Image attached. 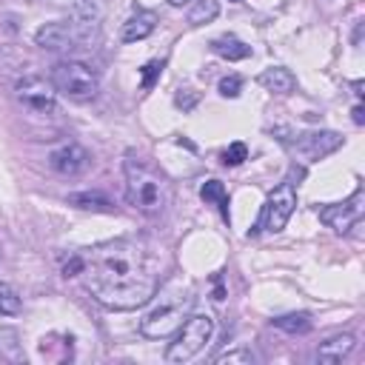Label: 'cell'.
<instances>
[{
    "label": "cell",
    "instance_id": "obj_12",
    "mask_svg": "<svg viewBox=\"0 0 365 365\" xmlns=\"http://www.w3.org/2000/svg\"><path fill=\"white\" fill-rule=\"evenodd\" d=\"M34 43L46 51H68V48L83 46L80 37L74 34V29L68 26V20H54V23L40 26L34 34Z\"/></svg>",
    "mask_w": 365,
    "mask_h": 365
},
{
    "label": "cell",
    "instance_id": "obj_5",
    "mask_svg": "<svg viewBox=\"0 0 365 365\" xmlns=\"http://www.w3.org/2000/svg\"><path fill=\"white\" fill-rule=\"evenodd\" d=\"M51 86L57 88V94H66L71 100H91L100 88V80L94 68L80 60H57L51 66Z\"/></svg>",
    "mask_w": 365,
    "mask_h": 365
},
{
    "label": "cell",
    "instance_id": "obj_17",
    "mask_svg": "<svg viewBox=\"0 0 365 365\" xmlns=\"http://www.w3.org/2000/svg\"><path fill=\"white\" fill-rule=\"evenodd\" d=\"M200 197H202L205 202H214V205L220 208V214H222L225 222L231 220V214H228V194H225V185H222L220 180H208V182H202Z\"/></svg>",
    "mask_w": 365,
    "mask_h": 365
},
{
    "label": "cell",
    "instance_id": "obj_18",
    "mask_svg": "<svg viewBox=\"0 0 365 365\" xmlns=\"http://www.w3.org/2000/svg\"><path fill=\"white\" fill-rule=\"evenodd\" d=\"M68 202L83 208V211H111V200L97 194V191H77V194H68Z\"/></svg>",
    "mask_w": 365,
    "mask_h": 365
},
{
    "label": "cell",
    "instance_id": "obj_8",
    "mask_svg": "<svg viewBox=\"0 0 365 365\" xmlns=\"http://www.w3.org/2000/svg\"><path fill=\"white\" fill-rule=\"evenodd\" d=\"M14 94L34 114H54L57 111V88L51 86V80L40 77V74L20 77L14 86Z\"/></svg>",
    "mask_w": 365,
    "mask_h": 365
},
{
    "label": "cell",
    "instance_id": "obj_15",
    "mask_svg": "<svg viewBox=\"0 0 365 365\" xmlns=\"http://www.w3.org/2000/svg\"><path fill=\"white\" fill-rule=\"evenodd\" d=\"M354 336L351 334H336V336H331V339H325L322 345H319V351H317V356H319V362H328V365H336V362H342L351 351H354Z\"/></svg>",
    "mask_w": 365,
    "mask_h": 365
},
{
    "label": "cell",
    "instance_id": "obj_1",
    "mask_svg": "<svg viewBox=\"0 0 365 365\" xmlns=\"http://www.w3.org/2000/svg\"><path fill=\"white\" fill-rule=\"evenodd\" d=\"M163 254L140 237L106 240L83 254V279L97 302L114 311L145 305L160 288Z\"/></svg>",
    "mask_w": 365,
    "mask_h": 365
},
{
    "label": "cell",
    "instance_id": "obj_19",
    "mask_svg": "<svg viewBox=\"0 0 365 365\" xmlns=\"http://www.w3.org/2000/svg\"><path fill=\"white\" fill-rule=\"evenodd\" d=\"M274 325H277L279 331H285V334H308L314 322H311V314L297 311V314H282V317H277Z\"/></svg>",
    "mask_w": 365,
    "mask_h": 365
},
{
    "label": "cell",
    "instance_id": "obj_2",
    "mask_svg": "<svg viewBox=\"0 0 365 365\" xmlns=\"http://www.w3.org/2000/svg\"><path fill=\"white\" fill-rule=\"evenodd\" d=\"M148 302L151 308L140 319V334L148 339H163L171 336L191 314L197 302V288L188 277H174L165 285H160Z\"/></svg>",
    "mask_w": 365,
    "mask_h": 365
},
{
    "label": "cell",
    "instance_id": "obj_24",
    "mask_svg": "<svg viewBox=\"0 0 365 365\" xmlns=\"http://www.w3.org/2000/svg\"><path fill=\"white\" fill-rule=\"evenodd\" d=\"M217 88H220V94H222V97H237V94H240V88H242V80H240L237 74H228V77H222V80H220V86H217Z\"/></svg>",
    "mask_w": 365,
    "mask_h": 365
},
{
    "label": "cell",
    "instance_id": "obj_14",
    "mask_svg": "<svg viewBox=\"0 0 365 365\" xmlns=\"http://www.w3.org/2000/svg\"><path fill=\"white\" fill-rule=\"evenodd\" d=\"M257 83H259L265 91H271V94H291V91L297 88V77H294L288 68H282V66L265 68V71L257 77Z\"/></svg>",
    "mask_w": 365,
    "mask_h": 365
},
{
    "label": "cell",
    "instance_id": "obj_4",
    "mask_svg": "<svg viewBox=\"0 0 365 365\" xmlns=\"http://www.w3.org/2000/svg\"><path fill=\"white\" fill-rule=\"evenodd\" d=\"M214 334V319L208 314H188L185 322L174 331V342H168L165 348V362H191L205 342Z\"/></svg>",
    "mask_w": 365,
    "mask_h": 365
},
{
    "label": "cell",
    "instance_id": "obj_21",
    "mask_svg": "<svg viewBox=\"0 0 365 365\" xmlns=\"http://www.w3.org/2000/svg\"><path fill=\"white\" fill-rule=\"evenodd\" d=\"M20 308H23V302H20L17 291L11 285L0 282V317H14V314H20Z\"/></svg>",
    "mask_w": 365,
    "mask_h": 365
},
{
    "label": "cell",
    "instance_id": "obj_9",
    "mask_svg": "<svg viewBox=\"0 0 365 365\" xmlns=\"http://www.w3.org/2000/svg\"><path fill=\"white\" fill-rule=\"evenodd\" d=\"M285 140V137H282ZM285 145L305 163H314V160H322L328 154H334L339 145H342V137L336 131H302L297 134V140H285Z\"/></svg>",
    "mask_w": 365,
    "mask_h": 365
},
{
    "label": "cell",
    "instance_id": "obj_6",
    "mask_svg": "<svg viewBox=\"0 0 365 365\" xmlns=\"http://www.w3.org/2000/svg\"><path fill=\"white\" fill-rule=\"evenodd\" d=\"M294 208H297V185H294V180L288 177V180H282V182L268 194V200H265V205H262V211H259V220H257V225H254L248 234H259V231L277 234V231H282V228L288 225Z\"/></svg>",
    "mask_w": 365,
    "mask_h": 365
},
{
    "label": "cell",
    "instance_id": "obj_7",
    "mask_svg": "<svg viewBox=\"0 0 365 365\" xmlns=\"http://www.w3.org/2000/svg\"><path fill=\"white\" fill-rule=\"evenodd\" d=\"M319 220L334 228L336 234H351L354 228H362V217H365V191L356 188L348 200L342 202H328V205H319L317 208Z\"/></svg>",
    "mask_w": 365,
    "mask_h": 365
},
{
    "label": "cell",
    "instance_id": "obj_16",
    "mask_svg": "<svg viewBox=\"0 0 365 365\" xmlns=\"http://www.w3.org/2000/svg\"><path fill=\"white\" fill-rule=\"evenodd\" d=\"M211 48H214V54H220V57H225V60H245L248 54H251V46H245L240 37H234V34H222V37H217L214 43H211Z\"/></svg>",
    "mask_w": 365,
    "mask_h": 365
},
{
    "label": "cell",
    "instance_id": "obj_29",
    "mask_svg": "<svg viewBox=\"0 0 365 365\" xmlns=\"http://www.w3.org/2000/svg\"><path fill=\"white\" fill-rule=\"evenodd\" d=\"M231 3H240V0H231Z\"/></svg>",
    "mask_w": 365,
    "mask_h": 365
},
{
    "label": "cell",
    "instance_id": "obj_27",
    "mask_svg": "<svg viewBox=\"0 0 365 365\" xmlns=\"http://www.w3.org/2000/svg\"><path fill=\"white\" fill-rule=\"evenodd\" d=\"M351 114H354V123H356V125H362V123H365V108H362V106H354V111H351Z\"/></svg>",
    "mask_w": 365,
    "mask_h": 365
},
{
    "label": "cell",
    "instance_id": "obj_26",
    "mask_svg": "<svg viewBox=\"0 0 365 365\" xmlns=\"http://www.w3.org/2000/svg\"><path fill=\"white\" fill-rule=\"evenodd\" d=\"M217 362H254V356L248 351H228V354H220Z\"/></svg>",
    "mask_w": 365,
    "mask_h": 365
},
{
    "label": "cell",
    "instance_id": "obj_23",
    "mask_svg": "<svg viewBox=\"0 0 365 365\" xmlns=\"http://www.w3.org/2000/svg\"><path fill=\"white\" fill-rule=\"evenodd\" d=\"M245 157H248L245 143H231V145L225 148V154H222V163H225V165H240Z\"/></svg>",
    "mask_w": 365,
    "mask_h": 365
},
{
    "label": "cell",
    "instance_id": "obj_13",
    "mask_svg": "<svg viewBox=\"0 0 365 365\" xmlns=\"http://www.w3.org/2000/svg\"><path fill=\"white\" fill-rule=\"evenodd\" d=\"M154 26H157V14L148 11V9H137V11L123 23L120 37H123V43H137V40H145V37L154 31Z\"/></svg>",
    "mask_w": 365,
    "mask_h": 365
},
{
    "label": "cell",
    "instance_id": "obj_28",
    "mask_svg": "<svg viewBox=\"0 0 365 365\" xmlns=\"http://www.w3.org/2000/svg\"><path fill=\"white\" fill-rule=\"evenodd\" d=\"M171 6H185V3H191V0H168Z\"/></svg>",
    "mask_w": 365,
    "mask_h": 365
},
{
    "label": "cell",
    "instance_id": "obj_20",
    "mask_svg": "<svg viewBox=\"0 0 365 365\" xmlns=\"http://www.w3.org/2000/svg\"><path fill=\"white\" fill-rule=\"evenodd\" d=\"M220 14V3L217 0H197L188 11V23L191 26H202V23H211L214 17Z\"/></svg>",
    "mask_w": 365,
    "mask_h": 365
},
{
    "label": "cell",
    "instance_id": "obj_10",
    "mask_svg": "<svg viewBox=\"0 0 365 365\" xmlns=\"http://www.w3.org/2000/svg\"><path fill=\"white\" fill-rule=\"evenodd\" d=\"M48 165L63 177H77L91 165V154L80 143H63L48 154Z\"/></svg>",
    "mask_w": 365,
    "mask_h": 365
},
{
    "label": "cell",
    "instance_id": "obj_25",
    "mask_svg": "<svg viewBox=\"0 0 365 365\" xmlns=\"http://www.w3.org/2000/svg\"><path fill=\"white\" fill-rule=\"evenodd\" d=\"M83 271V254H74L71 259H66L63 262V277L68 279V277H77Z\"/></svg>",
    "mask_w": 365,
    "mask_h": 365
},
{
    "label": "cell",
    "instance_id": "obj_11",
    "mask_svg": "<svg viewBox=\"0 0 365 365\" xmlns=\"http://www.w3.org/2000/svg\"><path fill=\"white\" fill-rule=\"evenodd\" d=\"M100 17H103V9L97 0H74L66 20L74 29V34L80 37V43H88L100 29Z\"/></svg>",
    "mask_w": 365,
    "mask_h": 365
},
{
    "label": "cell",
    "instance_id": "obj_22",
    "mask_svg": "<svg viewBox=\"0 0 365 365\" xmlns=\"http://www.w3.org/2000/svg\"><path fill=\"white\" fill-rule=\"evenodd\" d=\"M163 66H165L163 60H148V63L143 66V80H140V86H143V88H151V86L157 83V77L163 74Z\"/></svg>",
    "mask_w": 365,
    "mask_h": 365
},
{
    "label": "cell",
    "instance_id": "obj_3",
    "mask_svg": "<svg viewBox=\"0 0 365 365\" xmlns=\"http://www.w3.org/2000/svg\"><path fill=\"white\" fill-rule=\"evenodd\" d=\"M123 180H125V200L140 214L160 217L168 208V202H171V185L145 160H140L134 154H125V160H123Z\"/></svg>",
    "mask_w": 365,
    "mask_h": 365
}]
</instances>
